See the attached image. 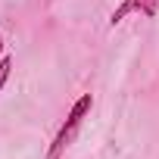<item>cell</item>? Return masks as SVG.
<instances>
[{
	"label": "cell",
	"mask_w": 159,
	"mask_h": 159,
	"mask_svg": "<svg viewBox=\"0 0 159 159\" xmlns=\"http://www.w3.org/2000/svg\"><path fill=\"white\" fill-rule=\"evenodd\" d=\"M91 106H94V97H91V94H81V97L72 103L66 122L59 125V131H56V137H53V143H50V150H47V159H62V153L75 143L78 131H81V122L88 119Z\"/></svg>",
	"instance_id": "obj_1"
},
{
	"label": "cell",
	"mask_w": 159,
	"mask_h": 159,
	"mask_svg": "<svg viewBox=\"0 0 159 159\" xmlns=\"http://www.w3.org/2000/svg\"><path fill=\"white\" fill-rule=\"evenodd\" d=\"M128 13H143L147 19H153V16L159 13V0H122V3L112 10V16H109V25L116 28Z\"/></svg>",
	"instance_id": "obj_2"
},
{
	"label": "cell",
	"mask_w": 159,
	"mask_h": 159,
	"mask_svg": "<svg viewBox=\"0 0 159 159\" xmlns=\"http://www.w3.org/2000/svg\"><path fill=\"white\" fill-rule=\"evenodd\" d=\"M10 72H13V56H3V59H0V91H3Z\"/></svg>",
	"instance_id": "obj_3"
},
{
	"label": "cell",
	"mask_w": 159,
	"mask_h": 159,
	"mask_svg": "<svg viewBox=\"0 0 159 159\" xmlns=\"http://www.w3.org/2000/svg\"><path fill=\"white\" fill-rule=\"evenodd\" d=\"M0 59H3V34H0Z\"/></svg>",
	"instance_id": "obj_4"
}]
</instances>
